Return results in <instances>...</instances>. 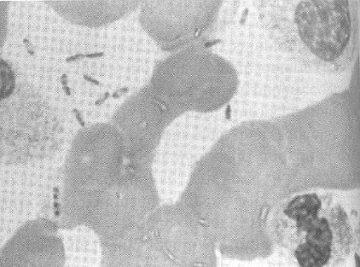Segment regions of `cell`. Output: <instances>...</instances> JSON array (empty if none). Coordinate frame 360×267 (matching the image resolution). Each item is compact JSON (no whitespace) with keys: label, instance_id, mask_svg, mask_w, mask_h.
<instances>
[{"label":"cell","instance_id":"1","mask_svg":"<svg viewBox=\"0 0 360 267\" xmlns=\"http://www.w3.org/2000/svg\"><path fill=\"white\" fill-rule=\"evenodd\" d=\"M354 2L300 1L283 8V39L296 55L322 67L339 68L355 50L357 19Z\"/></svg>","mask_w":360,"mask_h":267},{"label":"cell","instance_id":"3","mask_svg":"<svg viewBox=\"0 0 360 267\" xmlns=\"http://www.w3.org/2000/svg\"><path fill=\"white\" fill-rule=\"evenodd\" d=\"M220 58L199 51H185L162 62L155 70L153 90L179 113L208 110L229 98L236 78Z\"/></svg>","mask_w":360,"mask_h":267},{"label":"cell","instance_id":"2","mask_svg":"<svg viewBox=\"0 0 360 267\" xmlns=\"http://www.w3.org/2000/svg\"><path fill=\"white\" fill-rule=\"evenodd\" d=\"M165 204L130 233L115 241V265L179 266L205 259L202 234L184 209Z\"/></svg>","mask_w":360,"mask_h":267},{"label":"cell","instance_id":"6","mask_svg":"<svg viewBox=\"0 0 360 267\" xmlns=\"http://www.w3.org/2000/svg\"><path fill=\"white\" fill-rule=\"evenodd\" d=\"M217 8L207 3H147L141 11V22L156 42L173 48L205 30Z\"/></svg>","mask_w":360,"mask_h":267},{"label":"cell","instance_id":"4","mask_svg":"<svg viewBox=\"0 0 360 267\" xmlns=\"http://www.w3.org/2000/svg\"><path fill=\"white\" fill-rule=\"evenodd\" d=\"M159 201L153 174L148 168L136 167L122 173L100 197L97 230L109 241L117 240L143 223Z\"/></svg>","mask_w":360,"mask_h":267},{"label":"cell","instance_id":"5","mask_svg":"<svg viewBox=\"0 0 360 267\" xmlns=\"http://www.w3.org/2000/svg\"><path fill=\"white\" fill-rule=\"evenodd\" d=\"M179 113L148 88L133 96L115 115V129L123 138L127 158L143 159L158 148Z\"/></svg>","mask_w":360,"mask_h":267}]
</instances>
